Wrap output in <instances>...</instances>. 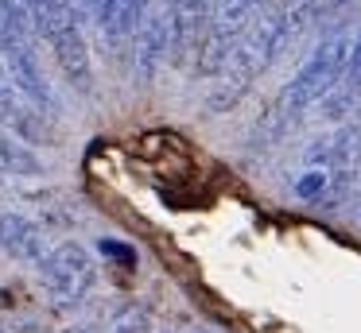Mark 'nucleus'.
I'll use <instances>...</instances> for the list:
<instances>
[{
  "label": "nucleus",
  "instance_id": "12",
  "mask_svg": "<svg viewBox=\"0 0 361 333\" xmlns=\"http://www.w3.org/2000/svg\"><path fill=\"white\" fill-rule=\"evenodd\" d=\"M361 89V31H357V39H353V51H350V66H345V77H342V85H338V97L342 101H350L353 93Z\"/></svg>",
  "mask_w": 361,
  "mask_h": 333
},
{
  "label": "nucleus",
  "instance_id": "16",
  "mask_svg": "<svg viewBox=\"0 0 361 333\" xmlns=\"http://www.w3.org/2000/svg\"><path fill=\"white\" fill-rule=\"evenodd\" d=\"M190 333H210V329H190Z\"/></svg>",
  "mask_w": 361,
  "mask_h": 333
},
{
  "label": "nucleus",
  "instance_id": "15",
  "mask_svg": "<svg viewBox=\"0 0 361 333\" xmlns=\"http://www.w3.org/2000/svg\"><path fill=\"white\" fill-rule=\"evenodd\" d=\"M63 333H94V329H82V325H74V329H63Z\"/></svg>",
  "mask_w": 361,
  "mask_h": 333
},
{
  "label": "nucleus",
  "instance_id": "5",
  "mask_svg": "<svg viewBox=\"0 0 361 333\" xmlns=\"http://www.w3.org/2000/svg\"><path fill=\"white\" fill-rule=\"evenodd\" d=\"M268 0H214V20H210V31L202 39V51L195 58V74H221V66L229 62L237 39L245 35L257 12L264 8Z\"/></svg>",
  "mask_w": 361,
  "mask_h": 333
},
{
  "label": "nucleus",
  "instance_id": "9",
  "mask_svg": "<svg viewBox=\"0 0 361 333\" xmlns=\"http://www.w3.org/2000/svg\"><path fill=\"white\" fill-rule=\"evenodd\" d=\"M0 248L20 263H35L39 268L47 248V232L24 213H0Z\"/></svg>",
  "mask_w": 361,
  "mask_h": 333
},
{
  "label": "nucleus",
  "instance_id": "14",
  "mask_svg": "<svg viewBox=\"0 0 361 333\" xmlns=\"http://www.w3.org/2000/svg\"><path fill=\"white\" fill-rule=\"evenodd\" d=\"M113 333H148V329H144V322H140V318H121V322H117V329H113Z\"/></svg>",
  "mask_w": 361,
  "mask_h": 333
},
{
  "label": "nucleus",
  "instance_id": "4",
  "mask_svg": "<svg viewBox=\"0 0 361 333\" xmlns=\"http://www.w3.org/2000/svg\"><path fill=\"white\" fill-rule=\"evenodd\" d=\"M39 279H43V291L51 294L55 306H63V310L82 306L86 294L94 291V279H97L94 256L82 244H74V240L55 244L39 263Z\"/></svg>",
  "mask_w": 361,
  "mask_h": 333
},
{
  "label": "nucleus",
  "instance_id": "13",
  "mask_svg": "<svg viewBox=\"0 0 361 333\" xmlns=\"http://www.w3.org/2000/svg\"><path fill=\"white\" fill-rule=\"evenodd\" d=\"M97 248H102L105 256H113V260H121L125 268H133V263H136V252H133V248H125V244H117V240H102Z\"/></svg>",
  "mask_w": 361,
  "mask_h": 333
},
{
  "label": "nucleus",
  "instance_id": "10",
  "mask_svg": "<svg viewBox=\"0 0 361 333\" xmlns=\"http://www.w3.org/2000/svg\"><path fill=\"white\" fill-rule=\"evenodd\" d=\"M152 4H156V0H109L105 12H102V20H97L102 39L113 43V46L128 43V39L136 35V27L144 23V15H148Z\"/></svg>",
  "mask_w": 361,
  "mask_h": 333
},
{
  "label": "nucleus",
  "instance_id": "2",
  "mask_svg": "<svg viewBox=\"0 0 361 333\" xmlns=\"http://www.w3.org/2000/svg\"><path fill=\"white\" fill-rule=\"evenodd\" d=\"M350 51H353L350 31H330V35L322 39L311 54H307L303 66L291 74V82L280 89L276 105L268 108V116L260 120V132L280 136V132H288L311 105H319L322 97H330V93L342 85V77H345Z\"/></svg>",
  "mask_w": 361,
  "mask_h": 333
},
{
  "label": "nucleus",
  "instance_id": "1",
  "mask_svg": "<svg viewBox=\"0 0 361 333\" xmlns=\"http://www.w3.org/2000/svg\"><path fill=\"white\" fill-rule=\"evenodd\" d=\"M314 20V0H268L257 12V20L245 27V35L237 39L229 62L221 66L214 93L206 101L210 113H226L241 101V93L264 74L276 62V54Z\"/></svg>",
  "mask_w": 361,
  "mask_h": 333
},
{
  "label": "nucleus",
  "instance_id": "3",
  "mask_svg": "<svg viewBox=\"0 0 361 333\" xmlns=\"http://www.w3.org/2000/svg\"><path fill=\"white\" fill-rule=\"evenodd\" d=\"M35 31L51 46L59 70L66 74V82L90 89L94 85V66H90V46L82 35V12L74 0H32Z\"/></svg>",
  "mask_w": 361,
  "mask_h": 333
},
{
  "label": "nucleus",
  "instance_id": "11",
  "mask_svg": "<svg viewBox=\"0 0 361 333\" xmlns=\"http://www.w3.org/2000/svg\"><path fill=\"white\" fill-rule=\"evenodd\" d=\"M43 163L24 139L0 132V175H39Z\"/></svg>",
  "mask_w": 361,
  "mask_h": 333
},
{
  "label": "nucleus",
  "instance_id": "6",
  "mask_svg": "<svg viewBox=\"0 0 361 333\" xmlns=\"http://www.w3.org/2000/svg\"><path fill=\"white\" fill-rule=\"evenodd\" d=\"M167 4H171V62L195 70V58L214 20V0H167Z\"/></svg>",
  "mask_w": 361,
  "mask_h": 333
},
{
  "label": "nucleus",
  "instance_id": "8",
  "mask_svg": "<svg viewBox=\"0 0 361 333\" xmlns=\"http://www.w3.org/2000/svg\"><path fill=\"white\" fill-rule=\"evenodd\" d=\"M0 124H8L12 136L24 139V144H43V139H51L47 113H43L39 105H32V101L12 85V77L0 82Z\"/></svg>",
  "mask_w": 361,
  "mask_h": 333
},
{
  "label": "nucleus",
  "instance_id": "7",
  "mask_svg": "<svg viewBox=\"0 0 361 333\" xmlns=\"http://www.w3.org/2000/svg\"><path fill=\"white\" fill-rule=\"evenodd\" d=\"M133 39H136L133 43V70H136L140 82H148L159 70V62L171 58V4H167V0H156Z\"/></svg>",
  "mask_w": 361,
  "mask_h": 333
}]
</instances>
